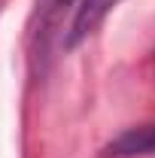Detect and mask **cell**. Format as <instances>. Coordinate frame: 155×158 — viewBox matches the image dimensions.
Instances as JSON below:
<instances>
[{
  "instance_id": "cell-3",
  "label": "cell",
  "mask_w": 155,
  "mask_h": 158,
  "mask_svg": "<svg viewBox=\"0 0 155 158\" xmlns=\"http://www.w3.org/2000/svg\"><path fill=\"white\" fill-rule=\"evenodd\" d=\"M58 3H61V6H64V3H70V0H58Z\"/></svg>"
},
{
  "instance_id": "cell-1",
  "label": "cell",
  "mask_w": 155,
  "mask_h": 158,
  "mask_svg": "<svg viewBox=\"0 0 155 158\" xmlns=\"http://www.w3.org/2000/svg\"><path fill=\"white\" fill-rule=\"evenodd\" d=\"M155 152V125L146 128H131L125 134H119L113 143L103 146V158H137V155H149Z\"/></svg>"
},
{
  "instance_id": "cell-2",
  "label": "cell",
  "mask_w": 155,
  "mask_h": 158,
  "mask_svg": "<svg viewBox=\"0 0 155 158\" xmlns=\"http://www.w3.org/2000/svg\"><path fill=\"white\" fill-rule=\"evenodd\" d=\"M116 0H85L79 6L76 19H73V27H70V37H67V46H76L82 37H88L94 31V24L103 19V12L113 6Z\"/></svg>"
}]
</instances>
